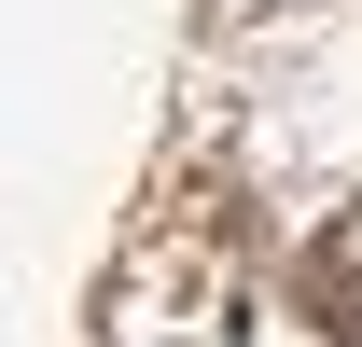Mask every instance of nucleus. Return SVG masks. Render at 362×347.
Wrapping results in <instances>:
<instances>
[{
    "mask_svg": "<svg viewBox=\"0 0 362 347\" xmlns=\"http://www.w3.org/2000/svg\"><path fill=\"white\" fill-rule=\"evenodd\" d=\"M293 305H307L334 347H362V209H334L307 236V264H293Z\"/></svg>",
    "mask_w": 362,
    "mask_h": 347,
    "instance_id": "nucleus-1",
    "label": "nucleus"
}]
</instances>
